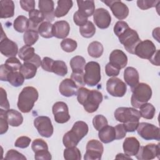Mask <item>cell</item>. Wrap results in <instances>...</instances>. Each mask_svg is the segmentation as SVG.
Instances as JSON below:
<instances>
[{
    "label": "cell",
    "mask_w": 160,
    "mask_h": 160,
    "mask_svg": "<svg viewBox=\"0 0 160 160\" xmlns=\"http://www.w3.org/2000/svg\"><path fill=\"white\" fill-rule=\"evenodd\" d=\"M156 51L154 44L149 39L141 41L136 47L134 54L142 59H149Z\"/></svg>",
    "instance_id": "obj_15"
},
{
    "label": "cell",
    "mask_w": 160,
    "mask_h": 160,
    "mask_svg": "<svg viewBox=\"0 0 160 160\" xmlns=\"http://www.w3.org/2000/svg\"><path fill=\"white\" fill-rule=\"evenodd\" d=\"M39 97L38 90L32 86L24 88L19 94L17 106L23 113L29 112Z\"/></svg>",
    "instance_id": "obj_4"
},
{
    "label": "cell",
    "mask_w": 160,
    "mask_h": 160,
    "mask_svg": "<svg viewBox=\"0 0 160 160\" xmlns=\"http://www.w3.org/2000/svg\"><path fill=\"white\" fill-rule=\"evenodd\" d=\"M53 24L48 21H43L38 27V32L39 34L44 38H51L53 37L52 33Z\"/></svg>",
    "instance_id": "obj_34"
},
{
    "label": "cell",
    "mask_w": 160,
    "mask_h": 160,
    "mask_svg": "<svg viewBox=\"0 0 160 160\" xmlns=\"http://www.w3.org/2000/svg\"><path fill=\"white\" fill-rule=\"evenodd\" d=\"M138 134L145 140H157L160 139L159 128L151 123L140 122L137 128Z\"/></svg>",
    "instance_id": "obj_8"
},
{
    "label": "cell",
    "mask_w": 160,
    "mask_h": 160,
    "mask_svg": "<svg viewBox=\"0 0 160 160\" xmlns=\"http://www.w3.org/2000/svg\"><path fill=\"white\" fill-rule=\"evenodd\" d=\"M160 2L159 1L152 0H138L137 6L142 10H146L151 8L156 7L158 4Z\"/></svg>",
    "instance_id": "obj_46"
},
{
    "label": "cell",
    "mask_w": 160,
    "mask_h": 160,
    "mask_svg": "<svg viewBox=\"0 0 160 160\" xmlns=\"http://www.w3.org/2000/svg\"><path fill=\"white\" fill-rule=\"evenodd\" d=\"M93 19L95 24L100 29L108 28L111 22V17L109 11L102 8L95 10Z\"/></svg>",
    "instance_id": "obj_17"
},
{
    "label": "cell",
    "mask_w": 160,
    "mask_h": 160,
    "mask_svg": "<svg viewBox=\"0 0 160 160\" xmlns=\"http://www.w3.org/2000/svg\"><path fill=\"white\" fill-rule=\"evenodd\" d=\"M140 148V143L134 137L126 138L123 142L122 148L124 154L129 156H136Z\"/></svg>",
    "instance_id": "obj_21"
},
{
    "label": "cell",
    "mask_w": 160,
    "mask_h": 160,
    "mask_svg": "<svg viewBox=\"0 0 160 160\" xmlns=\"http://www.w3.org/2000/svg\"><path fill=\"white\" fill-rule=\"evenodd\" d=\"M84 72L75 73L72 72L71 75V79L76 84L78 88L83 87L86 84L84 80Z\"/></svg>",
    "instance_id": "obj_52"
},
{
    "label": "cell",
    "mask_w": 160,
    "mask_h": 160,
    "mask_svg": "<svg viewBox=\"0 0 160 160\" xmlns=\"http://www.w3.org/2000/svg\"><path fill=\"white\" fill-rule=\"evenodd\" d=\"M116 139H121L126 136L127 131H126L123 124H118L115 127Z\"/></svg>",
    "instance_id": "obj_58"
},
{
    "label": "cell",
    "mask_w": 160,
    "mask_h": 160,
    "mask_svg": "<svg viewBox=\"0 0 160 160\" xmlns=\"http://www.w3.org/2000/svg\"><path fill=\"white\" fill-rule=\"evenodd\" d=\"M11 72L12 71L5 64H1L0 67V79L2 81H8V77Z\"/></svg>",
    "instance_id": "obj_59"
},
{
    "label": "cell",
    "mask_w": 160,
    "mask_h": 160,
    "mask_svg": "<svg viewBox=\"0 0 160 160\" xmlns=\"http://www.w3.org/2000/svg\"><path fill=\"white\" fill-rule=\"evenodd\" d=\"M78 86L71 79L69 78L64 79L61 81L59 86V92L65 97H71L76 95Z\"/></svg>",
    "instance_id": "obj_20"
},
{
    "label": "cell",
    "mask_w": 160,
    "mask_h": 160,
    "mask_svg": "<svg viewBox=\"0 0 160 160\" xmlns=\"http://www.w3.org/2000/svg\"><path fill=\"white\" fill-rule=\"evenodd\" d=\"M31 142V139L29 137L24 136H20L16 139L14 146L19 148H26L29 146Z\"/></svg>",
    "instance_id": "obj_50"
},
{
    "label": "cell",
    "mask_w": 160,
    "mask_h": 160,
    "mask_svg": "<svg viewBox=\"0 0 160 160\" xmlns=\"http://www.w3.org/2000/svg\"><path fill=\"white\" fill-rule=\"evenodd\" d=\"M116 159H132L131 156H129L126 155V154H122V153H119L116 155Z\"/></svg>",
    "instance_id": "obj_62"
},
{
    "label": "cell",
    "mask_w": 160,
    "mask_h": 160,
    "mask_svg": "<svg viewBox=\"0 0 160 160\" xmlns=\"http://www.w3.org/2000/svg\"><path fill=\"white\" fill-rule=\"evenodd\" d=\"M1 92V102H0V109L8 111L9 109V103L7 98V94L6 91L2 88H0Z\"/></svg>",
    "instance_id": "obj_53"
},
{
    "label": "cell",
    "mask_w": 160,
    "mask_h": 160,
    "mask_svg": "<svg viewBox=\"0 0 160 160\" xmlns=\"http://www.w3.org/2000/svg\"><path fill=\"white\" fill-rule=\"evenodd\" d=\"M118 38L125 49L132 54H134L136 47L141 41L138 32L130 28L126 29Z\"/></svg>",
    "instance_id": "obj_6"
},
{
    "label": "cell",
    "mask_w": 160,
    "mask_h": 160,
    "mask_svg": "<svg viewBox=\"0 0 160 160\" xmlns=\"http://www.w3.org/2000/svg\"><path fill=\"white\" fill-rule=\"evenodd\" d=\"M111 10L113 15L119 20L126 19L129 14L128 7L121 1L106 0L102 1Z\"/></svg>",
    "instance_id": "obj_13"
},
{
    "label": "cell",
    "mask_w": 160,
    "mask_h": 160,
    "mask_svg": "<svg viewBox=\"0 0 160 160\" xmlns=\"http://www.w3.org/2000/svg\"><path fill=\"white\" fill-rule=\"evenodd\" d=\"M39 39V33L37 31L28 29L23 35L24 42L26 45L31 46L35 44Z\"/></svg>",
    "instance_id": "obj_39"
},
{
    "label": "cell",
    "mask_w": 160,
    "mask_h": 160,
    "mask_svg": "<svg viewBox=\"0 0 160 160\" xmlns=\"http://www.w3.org/2000/svg\"><path fill=\"white\" fill-rule=\"evenodd\" d=\"M86 151L84 156L85 160H100L104 151L102 144L96 139L89 141L86 144Z\"/></svg>",
    "instance_id": "obj_10"
},
{
    "label": "cell",
    "mask_w": 160,
    "mask_h": 160,
    "mask_svg": "<svg viewBox=\"0 0 160 160\" xmlns=\"http://www.w3.org/2000/svg\"><path fill=\"white\" fill-rule=\"evenodd\" d=\"M69 64L72 72L81 73L83 72L84 70L86 60L81 56H76L71 59Z\"/></svg>",
    "instance_id": "obj_30"
},
{
    "label": "cell",
    "mask_w": 160,
    "mask_h": 160,
    "mask_svg": "<svg viewBox=\"0 0 160 160\" xmlns=\"http://www.w3.org/2000/svg\"><path fill=\"white\" fill-rule=\"evenodd\" d=\"M54 61L49 58V57H44L41 62V67L42 68L48 72H52V68L54 64Z\"/></svg>",
    "instance_id": "obj_56"
},
{
    "label": "cell",
    "mask_w": 160,
    "mask_h": 160,
    "mask_svg": "<svg viewBox=\"0 0 160 160\" xmlns=\"http://www.w3.org/2000/svg\"><path fill=\"white\" fill-rule=\"evenodd\" d=\"M0 51L1 54L8 58L16 57L18 52V47L17 44L8 38L6 34L4 33L2 28L0 41Z\"/></svg>",
    "instance_id": "obj_14"
},
{
    "label": "cell",
    "mask_w": 160,
    "mask_h": 160,
    "mask_svg": "<svg viewBox=\"0 0 160 160\" xmlns=\"http://www.w3.org/2000/svg\"><path fill=\"white\" fill-rule=\"evenodd\" d=\"M129 28V25L126 22L123 21H119L115 24L114 26V32L116 36L118 37Z\"/></svg>",
    "instance_id": "obj_48"
},
{
    "label": "cell",
    "mask_w": 160,
    "mask_h": 160,
    "mask_svg": "<svg viewBox=\"0 0 160 160\" xmlns=\"http://www.w3.org/2000/svg\"><path fill=\"white\" fill-rule=\"evenodd\" d=\"M34 158L36 160H51L52 156L48 149H44L34 152Z\"/></svg>",
    "instance_id": "obj_54"
},
{
    "label": "cell",
    "mask_w": 160,
    "mask_h": 160,
    "mask_svg": "<svg viewBox=\"0 0 160 160\" xmlns=\"http://www.w3.org/2000/svg\"><path fill=\"white\" fill-rule=\"evenodd\" d=\"M139 112L141 117L146 119H152L155 114L156 109L154 106L149 102L142 105L139 108Z\"/></svg>",
    "instance_id": "obj_35"
},
{
    "label": "cell",
    "mask_w": 160,
    "mask_h": 160,
    "mask_svg": "<svg viewBox=\"0 0 160 160\" xmlns=\"http://www.w3.org/2000/svg\"><path fill=\"white\" fill-rule=\"evenodd\" d=\"M63 155L66 160H80L81 159V152L76 146L66 148L64 151Z\"/></svg>",
    "instance_id": "obj_37"
},
{
    "label": "cell",
    "mask_w": 160,
    "mask_h": 160,
    "mask_svg": "<svg viewBox=\"0 0 160 160\" xmlns=\"http://www.w3.org/2000/svg\"><path fill=\"white\" fill-rule=\"evenodd\" d=\"M78 11L84 16L88 18L94 14L95 11L94 1H77Z\"/></svg>",
    "instance_id": "obj_26"
},
{
    "label": "cell",
    "mask_w": 160,
    "mask_h": 160,
    "mask_svg": "<svg viewBox=\"0 0 160 160\" xmlns=\"http://www.w3.org/2000/svg\"><path fill=\"white\" fill-rule=\"evenodd\" d=\"M43 14L38 9H34L29 12V29L38 31L39 26L44 20Z\"/></svg>",
    "instance_id": "obj_25"
},
{
    "label": "cell",
    "mask_w": 160,
    "mask_h": 160,
    "mask_svg": "<svg viewBox=\"0 0 160 160\" xmlns=\"http://www.w3.org/2000/svg\"><path fill=\"white\" fill-rule=\"evenodd\" d=\"M34 126L38 133L42 137L50 138L53 134L54 128L51 119L48 116H40L34 120Z\"/></svg>",
    "instance_id": "obj_9"
},
{
    "label": "cell",
    "mask_w": 160,
    "mask_h": 160,
    "mask_svg": "<svg viewBox=\"0 0 160 160\" xmlns=\"http://www.w3.org/2000/svg\"><path fill=\"white\" fill-rule=\"evenodd\" d=\"M52 72L58 76H64L68 73V67L66 63L61 60L54 61L52 68Z\"/></svg>",
    "instance_id": "obj_41"
},
{
    "label": "cell",
    "mask_w": 160,
    "mask_h": 160,
    "mask_svg": "<svg viewBox=\"0 0 160 160\" xmlns=\"http://www.w3.org/2000/svg\"><path fill=\"white\" fill-rule=\"evenodd\" d=\"M89 128L87 123L82 121H76L71 129L64 134L62 142L66 148L76 146L79 141L87 135Z\"/></svg>",
    "instance_id": "obj_3"
},
{
    "label": "cell",
    "mask_w": 160,
    "mask_h": 160,
    "mask_svg": "<svg viewBox=\"0 0 160 160\" xmlns=\"http://www.w3.org/2000/svg\"><path fill=\"white\" fill-rule=\"evenodd\" d=\"M21 7L27 12H31L35 9V1L34 0H21L19 1Z\"/></svg>",
    "instance_id": "obj_55"
},
{
    "label": "cell",
    "mask_w": 160,
    "mask_h": 160,
    "mask_svg": "<svg viewBox=\"0 0 160 160\" xmlns=\"http://www.w3.org/2000/svg\"><path fill=\"white\" fill-rule=\"evenodd\" d=\"M159 28H156L154 29L152 31V36L154 39L157 40L158 42H159Z\"/></svg>",
    "instance_id": "obj_63"
},
{
    "label": "cell",
    "mask_w": 160,
    "mask_h": 160,
    "mask_svg": "<svg viewBox=\"0 0 160 160\" xmlns=\"http://www.w3.org/2000/svg\"><path fill=\"white\" fill-rule=\"evenodd\" d=\"M109 63L119 70L125 68L128 64V57L121 50L114 49L109 55Z\"/></svg>",
    "instance_id": "obj_18"
},
{
    "label": "cell",
    "mask_w": 160,
    "mask_h": 160,
    "mask_svg": "<svg viewBox=\"0 0 160 160\" xmlns=\"http://www.w3.org/2000/svg\"><path fill=\"white\" fill-rule=\"evenodd\" d=\"M70 31V26L69 23L64 20L56 21L52 26L53 36L58 39H64L66 38Z\"/></svg>",
    "instance_id": "obj_22"
},
{
    "label": "cell",
    "mask_w": 160,
    "mask_h": 160,
    "mask_svg": "<svg viewBox=\"0 0 160 160\" xmlns=\"http://www.w3.org/2000/svg\"><path fill=\"white\" fill-rule=\"evenodd\" d=\"M98 137L100 141L105 144L109 143L116 139L114 127L107 125L99 131Z\"/></svg>",
    "instance_id": "obj_24"
},
{
    "label": "cell",
    "mask_w": 160,
    "mask_h": 160,
    "mask_svg": "<svg viewBox=\"0 0 160 160\" xmlns=\"http://www.w3.org/2000/svg\"><path fill=\"white\" fill-rule=\"evenodd\" d=\"M31 148L34 152H36L41 150L48 149V146L47 142L43 139H36L32 142Z\"/></svg>",
    "instance_id": "obj_45"
},
{
    "label": "cell",
    "mask_w": 160,
    "mask_h": 160,
    "mask_svg": "<svg viewBox=\"0 0 160 160\" xmlns=\"http://www.w3.org/2000/svg\"><path fill=\"white\" fill-rule=\"evenodd\" d=\"M79 30L81 35L85 38H92L96 32L95 26L91 21H88L85 25L79 27Z\"/></svg>",
    "instance_id": "obj_38"
},
{
    "label": "cell",
    "mask_w": 160,
    "mask_h": 160,
    "mask_svg": "<svg viewBox=\"0 0 160 160\" xmlns=\"http://www.w3.org/2000/svg\"><path fill=\"white\" fill-rule=\"evenodd\" d=\"M76 95L78 102L82 105L85 111L89 113L96 111L103 99L100 91L89 90L84 87L78 88Z\"/></svg>",
    "instance_id": "obj_1"
},
{
    "label": "cell",
    "mask_w": 160,
    "mask_h": 160,
    "mask_svg": "<svg viewBox=\"0 0 160 160\" xmlns=\"http://www.w3.org/2000/svg\"><path fill=\"white\" fill-rule=\"evenodd\" d=\"M106 90L112 96L121 98L125 95L127 87L121 79L116 77H113L107 81Z\"/></svg>",
    "instance_id": "obj_11"
},
{
    "label": "cell",
    "mask_w": 160,
    "mask_h": 160,
    "mask_svg": "<svg viewBox=\"0 0 160 160\" xmlns=\"http://www.w3.org/2000/svg\"><path fill=\"white\" fill-rule=\"evenodd\" d=\"M37 69L38 68L34 64L30 62H24L19 71L24 76L25 79H29L35 76L37 72Z\"/></svg>",
    "instance_id": "obj_33"
},
{
    "label": "cell",
    "mask_w": 160,
    "mask_h": 160,
    "mask_svg": "<svg viewBox=\"0 0 160 160\" xmlns=\"http://www.w3.org/2000/svg\"><path fill=\"white\" fill-rule=\"evenodd\" d=\"M6 119L9 125L12 127H18L23 122V117L22 114L18 111L9 109L6 111Z\"/></svg>",
    "instance_id": "obj_29"
},
{
    "label": "cell",
    "mask_w": 160,
    "mask_h": 160,
    "mask_svg": "<svg viewBox=\"0 0 160 160\" xmlns=\"http://www.w3.org/2000/svg\"><path fill=\"white\" fill-rule=\"evenodd\" d=\"M114 118L118 121L123 122L128 131H133L138 128L141 116L139 111L135 108L120 107L115 110Z\"/></svg>",
    "instance_id": "obj_2"
},
{
    "label": "cell",
    "mask_w": 160,
    "mask_h": 160,
    "mask_svg": "<svg viewBox=\"0 0 160 160\" xmlns=\"http://www.w3.org/2000/svg\"><path fill=\"white\" fill-rule=\"evenodd\" d=\"M77 42L71 38L64 39L61 42V47L62 49L67 52H73L77 48Z\"/></svg>",
    "instance_id": "obj_42"
},
{
    "label": "cell",
    "mask_w": 160,
    "mask_h": 160,
    "mask_svg": "<svg viewBox=\"0 0 160 160\" xmlns=\"http://www.w3.org/2000/svg\"><path fill=\"white\" fill-rule=\"evenodd\" d=\"M6 111L0 109V134H3L8 129V122L6 119Z\"/></svg>",
    "instance_id": "obj_47"
},
{
    "label": "cell",
    "mask_w": 160,
    "mask_h": 160,
    "mask_svg": "<svg viewBox=\"0 0 160 160\" xmlns=\"http://www.w3.org/2000/svg\"><path fill=\"white\" fill-rule=\"evenodd\" d=\"M105 71L106 73L107 74V76H113V77H116L117 76L119 75L120 70L119 69H118L117 68H116L115 66H112L111 63L108 62L105 67Z\"/></svg>",
    "instance_id": "obj_57"
},
{
    "label": "cell",
    "mask_w": 160,
    "mask_h": 160,
    "mask_svg": "<svg viewBox=\"0 0 160 160\" xmlns=\"http://www.w3.org/2000/svg\"><path fill=\"white\" fill-rule=\"evenodd\" d=\"M4 159H21L26 160V158L19 152L14 149L9 150L5 156Z\"/></svg>",
    "instance_id": "obj_49"
},
{
    "label": "cell",
    "mask_w": 160,
    "mask_h": 160,
    "mask_svg": "<svg viewBox=\"0 0 160 160\" xmlns=\"http://www.w3.org/2000/svg\"><path fill=\"white\" fill-rule=\"evenodd\" d=\"M132 92L131 98V105L135 108H139L142 105L148 102L152 97L151 88L146 83H138L131 88Z\"/></svg>",
    "instance_id": "obj_5"
},
{
    "label": "cell",
    "mask_w": 160,
    "mask_h": 160,
    "mask_svg": "<svg viewBox=\"0 0 160 160\" xmlns=\"http://www.w3.org/2000/svg\"><path fill=\"white\" fill-rule=\"evenodd\" d=\"M24 77L20 71H12L8 77V81L14 87H19L22 85Z\"/></svg>",
    "instance_id": "obj_36"
},
{
    "label": "cell",
    "mask_w": 160,
    "mask_h": 160,
    "mask_svg": "<svg viewBox=\"0 0 160 160\" xmlns=\"http://www.w3.org/2000/svg\"><path fill=\"white\" fill-rule=\"evenodd\" d=\"M124 79L131 88L136 86L139 80V75L136 69L133 67L126 68L124 71Z\"/></svg>",
    "instance_id": "obj_23"
},
{
    "label": "cell",
    "mask_w": 160,
    "mask_h": 160,
    "mask_svg": "<svg viewBox=\"0 0 160 160\" xmlns=\"http://www.w3.org/2000/svg\"><path fill=\"white\" fill-rule=\"evenodd\" d=\"M92 124L94 128L99 131L102 128L107 126L108 124V122L107 119L104 116L101 114H98L93 118Z\"/></svg>",
    "instance_id": "obj_43"
},
{
    "label": "cell",
    "mask_w": 160,
    "mask_h": 160,
    "mask_svg": "<svg viewBox=\"0 0 160 160\" xmlns=\"http://www.w3.org/2000/svg\"><path fill=\"white\" fill-rule=\"evenodd\" d=\"M159 50L158 49L156 50V52L153 54V56L149 59V61L154 65L159 66Z\"/></svg>",
    "instance_id": "obj_61"
},
{
    "label": "cell",
    "mask_w": 160,
    "mask_h": 160,
    "mask_svg": "<svg viewBox=\"0 0 160 160\" xmlns=\"http://www.w3.org/2000/svg\"><path fill=\"white\" fill-rule=\"evenodd\" d=\"M34 54H35L34 48L27 45L22 46L19 50V52H18V56L19 58L21 60L24 61V62H26L29 60Z\"/></svg>",
    "instance_id": "obj_40"
},
{
    "label": "cell",
    "mask_w": 160,
    "mask_h": 160,
    "mask_svg": "<svg viewBox=\"0 0 160 160\" xmlns=\"http://www.w3.org/2000/svg\"><path fill=\"white\" fill-rule=\"evenodd\" d=\"M14 29L19 32H25L29 29V21L26 16L20 15L18 16L13 23Z\"/></svg>",
    "instance_id": "obj_31"
},
{
    "label": "cell",
    "mask_w": 160,
    "mask_h": 160,
    "mask_svg": "<svg viewBox=\"0 0 160 160\" xmlns=\"http://www.w3.org/2000/svg\"><path fill=\"white\" fill-rule=\"evenodd\" d=\"M57 3L58 6L54 10V16L58 18L66 15L73 5L71 0H59Z\"/></svg>",
    "instance_id": "obj_28"
},
{
    "label": "cell",
    "mask_w": 160,
    "mask_h": 160,
    "mask_svg": "<svg viewBox=\"0 0 160 160\" xmlns=\"http://www.w3.org/2000/svg\"><path fill=\"white\" fill-rule=\"evenodd\" d=\"M85 73L84 80L85 84L89 86H94L101 81V67L98 62L89 61L84 67Z\"/></svg>",
    "instance_id": "obj_7"
},
{
    "label": "cell",
    "mask_w": 160,
    "mask_h": 160,
    "mask_svg": "<svg viewBox=\"0 0 160 160\" xmlns=\"http://www.w3.org/2000/svg\"><path fill=\"white\" fill-rule=\"evenodd\" d=\"M160 144H155L153 143L148 144L144 146H140L136 157L139 160H149L157 157L159 159L160 156Z\"/></svg>",
    "instance_id": "obj_12"
},
{
    "label": "cell",
    "mask_w": 160,
    "mask_h": 160,
    "mask_svg": "<svg viewBox=\"0 0 160 160\" xmlns=\"http://www.w3.org/2000/svg\"><path fill=\"white\" fill-rule=\"evenodd\" d=\"M73 20L74 23L81 27L84 25H85L88 22V18L82 15L81 12H79L78 11H77L73 16Z\"/></svg>",
    "instance_id": "obj_51"
},
{
    "label": "cell",
    "mask_w": 160,
    "mask_h": 160,
    "mask_svg": "<svg viewBox=\"0 0 160 160\" xmlns=\"http://www.w3.org/2000/svg\"><path fill=\"white\" fill-rule=\"evenodd\" d=\"M5 64L11 71H18L22 66L21 62L16 57L9 58L6 61Z\"/></svg>",
    "instance_id": "obj_44"
},
{
    "label": "cell",
    "mask_w": 160,
    "mask_h": 160,
    "mask_svg": "<svg viewBox=\"0 0 160 160\" xmlns=\"http://www.w3.org/2000/svg\"><path fill=\"white\" fill-rule=\"evenodd\" d=\"M26 62L32 63V64H34L38 68L40 67V66H41L42 61L41 59L40 56L35 53V54L29 60H28V61H26Z\"/></svg>",
    "instance_id": "obj_60"
},
{
    "label": "cell",
    "mask_w": 160,
    "mask_h": 160,
    "mask_svg": "<svg viewBox=\"0 0 160 160\" xmlns=\"http://www.w3.org/2000/svg\"><path fill=\"white\" fill-rule=\"evenodd\" d=\"M54 120L56 122L63 124L67 122L71 118L66 103L62 101L55 102L52 108Z\"/></svg>",
    "instance_id": "obj_16"
},
{
    "label": "cell",
    "mask_w": 160,
    "mask_h": 160,
    "mask_svg": "<svg viewBox=\"0 0 160 160\" xmlns=\"http://www.w3.org/2000/svg\"><path fill=\"white\" fill-rule=\"evenodd\" d=\"M39 11L43 14L46 21L51 22L54 19V3L52 0H40L38 1Z\"/></svg>",
    "instance_id": "obj_19"
},
{
    "label": "cell",
    "mask_w": 160,
    "mask_h": 160,
    "mask_svg": "<svg viewBox=\"0 0 160 160\" xmlns=\"http://www.w3.org/2000/svg\"><path fill=\"white\" fill-rule=\"evenodd\" d=\"M104 51L102 44L98 41L91 42L88 47V52L90 56L94 58H100Z\"/></svg>",
    "instance_id": "obj_32"
},
{
    "label": "cell",
    "mask_w": 160,
    "mask_h": 160,
    "mask_svg": "<svg viewBox=\"0 0 160 160\" xmlns=\"http://www.w3.org/2000/svg\"><path fill=\"white\" fill-rule=\"evenodd\" d=\"M1 18H12L14 15V4L11 0H2L0 1Z\"/></svg>",
    "instance_id": "obj_27"
}]
</instances>
